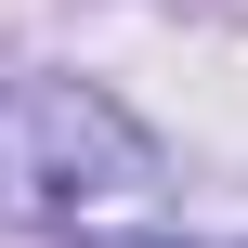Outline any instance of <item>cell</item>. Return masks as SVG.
<instances>
[{
	"label": "cell",
	"instance_id": "obj_1",
	"mask_svg": "<svg viewBox=\"0 0 248 248\" xmlns=\"http://www.w3.org/2000/svg\"><path fill=\"white\" fill-rule=\"evenodd\" d=\"M157 131L92 78H0V222L26 235H118L157 209Z\"/></svg>",
	"mask_w": 248,
	"mask_h": 248
}]
</instances>
